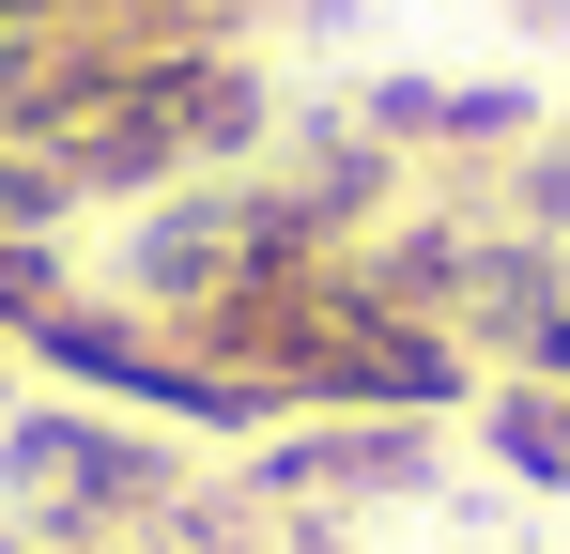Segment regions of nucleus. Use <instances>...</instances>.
<instances>
[{
	"instance_id": "20e7f679",
	"label": "nucleus",
	"mask_w": 570,
	"mask_h": 554,
	"mask_svg": "<svg viewBox=\"0 0 570 554\" xmlns=\"http://www.w3.org/2000/svg\"><path fill=\"white\" fill-rule=\"evenodd\" d=\"M478 447L493 477H524V493H570V385H524V369H478Z\"/></svg>"
},
{
	"instance_id": "f257e3e1",
	"label": "nucleus",
	"mask_w": 570,
	"mask_h": 554,
	"mask_svg": "<svg viewBox=\"0 0 570 554\" xmlns=\"http://www.w3.org/2000/svg\"><path fill=\"white\" fill-rule=\"evenodd\" d=\"M186 355L232 369V385H263L278 416H463L478 400V355L448 324H416L401 293H371L355 263L232 293L216 324H186Z\"/></svg>"
},
{
	"instance_id": "423d86ee",
	"label": "nucleus",
	"mask_w": 570,
	"mask_h": 554,
	"mask_svg": "<svg viewBox=\"0 0 570 554\" xmlns=\"http://www.w3.org/2000/svg\"><path fill=\"white\" fill-rule=\"evenodd\" d=\"M0 385H16V339H0Z\"/></svg>"
},
{
	"instance_id": "39448f33",
	"label": "nucleus",
	"mask_w": 570,
	"mask_h": 554,
	"mask_svg": "<svg viewBox=\"0 0 570 554\" xmlns=\"http://www.w3.org/2000/svg\"><path fill=\"white\" fill-rule=\"evenodd\" d=\"M108 0H0V47H78Z\"/></svg>"
},
{
	"instance_id": "7ed1b4c3",
	"label": "nucleus",
	"mask_w": 570,
	"mask_h": 554,
	"mask_svg": "<svg viewBox=\"0 0 570 554\" xmlns=\"http://www.w3.org/2000/svg\"><path fill=\"white\" fill-rule=\"evenodd\" d=\"M432 432H448V416H293V432H263V477H247V493H278V508H355V493H416V477H432Z\"/></svg>"
},
{
	"instance_id": "f03ea898",
	"label": "nucleus",
	"mask_w": 570,
	"mask_h": 554,
	"mask_svg": "<svg viewBox=\"0 0 570 554\" xmlns=\"http://www.w3.org/2000/svg\"><path fill=\"white\" fill-rule=\"evenodd\" d=\"M0 477H16V508L47 540H155V524H186V462L155 432H124L108 400H16L0 416Z\"/></svg>"
}]
</instances>
